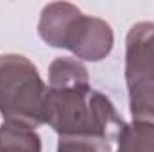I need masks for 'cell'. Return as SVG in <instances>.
<instances>
[{"label": "cell", "mask_w": 154, "mask_h": 152, "mask_svg": "<svg viewBox=\"0 0 154 152\" xmlns=\"http://www.w3.org/2000/svg\"><path fill=\"white\" fill-rule=\"evenodd\" d=\"M45 122L63 136H97L108 141L124 129L111 102L90 90L84 66L68 57L57 59L50 66Z\"/></svg>", "instance_id": "cell-1"}, {"label": "cell", "mask_w": 154, "mask_h": 152, "mask_svg": "<svg viewBox=\"0 0 154 152\" xmlns=\"http://www.w3.org/2000/svg\"><path fill=\"white\" fill-rule=\"evenodd\" d=\"M39 36L48 45L70 48L75 56L99 61L113 47L111 27L99 20L82 16L70 4H50L41 13Z\"/></svg>", "instance_id": "cell-2"}, {"label": "cell", "mask_w": 154, "mask_h": 152, "mask_svg": "<svg viewBox=\"0 0 154 152\" xmlns=\"http://www.w3.org/2000/svg\"><path fill=\"white\" fill-rule=\"evenodd\" d=\"M47 90L38 70L23 56L0 61V111L7 122L36 127L45 122Z\"/></svg>", "instance_id": "cell-3"}, {"label": "cell", "mask_w": 154, "mask_h": 152, "mask_svg": "<svg viewBox=\"0 0 154 152\" xmlns=\"http://www.w3.org/2000/svg\"><path fill=\"white\" fill-rule=\"evenodd\" d=\"M125 75L134 120L154 123V23H138L129 31Z\"/></svg>", "instance_id": "cell-4"}, {"label": "cell", "mask_w": 154, "mask_h": 152, "mask_svg": "<svg viewBox=\"0 0 154 152\" xmlns=\"http://www.w3.org/2000/svg\"><path fill=\"white\" fill-rule=\"evenodd\" d=\"M32 129L25 123L4 122L0 127V152H39V138Z\"/></svg>", "instance_id": "cell-5"}, {"label": "cell", "mask_w": 154, "mask_h": 152, "mask_svg": "<svg viewBox=\"0 0 154 152\" xmlns=\"http://www.w3.org/2000/svg\"><path fill=\"white\" fill-rule=\"evenodd\" d=\"M118 152H154V123L134 122L118 134Z\"/></svg>", "instance_id": "cell-6"}, {"label": "cell", "mask_w": 154, "mask_h": 152, "mask_svg": "<svg viewBox=\"0 0 154 152\" xmlns=\"http://www.w3.org/2000/svg\"><path fill=\"white\" fill-rule=\"evenodd\" d=\"M57 152H109V141L97 136H61Z\"/></svg>", "instance_id": "cell-7"}]
</instances>
